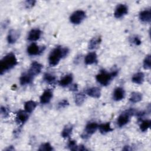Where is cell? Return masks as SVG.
<instances>
[{
    "instance_id": "obj_31",
    "label": "cell",
    "mask_w": 151,
    "mask_h": 151,
    "mask_svg": "<svg viewBox=\"0 0 151 151\" xmlns=\"http://www.w3.org/2000/svg\"><path fill=\"white\" fill-rule=\"evenodd\" d=\"M9 109L5 107L2 106L1 107V114L4 118H7L9 116Z\"/></svg>"
},
{
    "instance_id": "obj_19",
    "label": "cell",
    "mask_w": 151,
    "mask_h": 151,
    "mask_svg": "<svg viewBox=\"0 0 151 151\" xmlns=\"http://www.w3.org/2000/svg\"><path fill=\"white\" fill-rule=\"evenodd\" d=\"M73 76L71 74L65 75L64 77H63L59 81V85L61 87H66L68 86L69 84H71L73 81Z\"/></svg>"
},
{
    "instance_id": "obj_4",
    "label": "cell",
    "mask_w": 151,
    "mask_h": 151,
    "mask_svg": "<svg viewBox=\"0 0 151 151\" xmlns=\"http://www.w3.org/2000/svg\"><path fill=\"white\" fill-rule=\"evenodd\" d=\"M136 113V110L134 109H129L125 110L124 112L122 113L118 117L117 120V124L120 127H122L126 125L130 120V117L133 116Z\"/></svg>"
},
{
    "instance_id": "obj_17",
    "label": "cell",
    "mask_w": 151,
    "mask_h": 151,
    "mask_svg": "<svg viewBox=\"0 0 151 151\" xmlns=\"http://www.w3.org/2000/svg\"><path fill=\"white\" fill-rule=\"evenodd\" d=\"M87 94L93 98L99 99L101 96V90L99 88L94 87L88 88L87 91Z\"/></svg>"
},
{
    "instance_id": "obj_12",
    "label": "cell",
    "mask_w": 151,
    "mask_h": 151,
    "mask_svg": "<svg viewBox=\"0 0 151 151\" xmlns=\"http://www.w3.org/2000/svg\"><path fill=\"white\" fill-rule=\"evenodd\" d=\"M20 33L19 31L16 29H11L9 31L8 37H7V40L9 44H14L15 43L19 37Z\"/></svg>"
},
{
    "instance_id": "obj_27",
    "label": "cell",
    "mask_w": 151,
    "mask_h": 151,
    "mask_svg": "<svg viewBox=\"0 0 151 151\" xmlns=\"http://www.w3.org/2000/svg\"><path fill=\"white\" fill-rule=\"evenodd\" d=\"M86 96L83 93H80L75 96V103L77 106H81L84 101Z\"/></svg>"
},
{
    "instance_id": "obj_8",
    "label": "cell",
    "mask_w": 151,
    "mask_h": 151,
    "mask_svg": "<svg viewBox=\"0 0 151 151\" xmlns=\"http://www.w3.org/2000/svg\"><path fill=\"white\" fill-rule=\"evenodd\" d=\"M42 65L37 61H33L28 70V73L33 77L39 74L42 70Z\"/></svg>"
},
{
    "instance_id": "obj_29",
    "label": "cell",
    "mask_w": 151,
    "mask_h": 151,
    "mask_svg": "<svg viewBox=\"0 0 151 151\" xmlns=\"http://www.w3.org/2000/svg\"><path fill=\"white\" fill-rule=\"evenodd\" d=\"M143 68L145 70H149L151 67V56L150 55H147L144 61H143Z\"/></svg>"
},
{
    "instance_id": "obj_14",
    "label": "cell",
    "mask_w": 151,
    "mask_h": 151,
    "mask_svg": "<svg viewBox=\"0 0 151 151\" xmlns=\"http://www.w3.org/2000/svg\"><path fill=\"white\" fill-rule=\"evenodd\" d=\"M139 19L143 22H150L151 21V12L150 9H145L139 14Z\"/></svg>"
},
{
    "instance_id": "obj_35",
    "label": "cell",
    "mask_w": 151,
    "mask_h": 151,
    "mask_svg": "<svg viewBox=\"0 0 151 151\" xmlns=\"http://www.w3.org/2000/svg\"><path fill=\"white\" fill-rule=\"evenodd\" d=\"M132 42H133V43H134L136 45H139L142 43V41H141L140 39L138 37H137V36H135V37H133Z\"/></svg>"
},
{
    "instance_id": "obj_11",
    "label": "cell",
    "mask_w": 151,
    "mask_h": 151,
    "mask_svg": "<svg viewBox=\"0 0 151 151\" xmlns=\"http://www.w3.org/2000/svg\"><path fill=\"white\" fill-rule=\"evenodd\" d=\"M52 96H53V93L51 90L50 89L45 90L40 97V103L44 104L48 103L51 101V99L52 98Z\"/></svg>"
},
{
    "instance_id": "obj_26",
    "label": "cell",
    "mask_w": 151,
    "mask_h": 151,
    "mask_svg": "<svg viewBox=\"0 0 151 151\" xmlns=\"http://www.w3.org/2000/svg\"><path fill=\"white\" fill-rule=\"evenodd\" d=\"M44 80L48 84H54L56 81V77L50 73H45L44 75Z\"/></svg>"
},
{
    "instance_id": "obj_5",
    "label": "cell",
    "mask_w": 151,
    "mask_h": 151,
    "mask_svg": "<svg viewBox=\"0 0 151 151\" xmlns=\"http://www.w3.org/2000/svg\"><path fill=\"white\" fill-rule=\"evenodd\" d=\"M99 125L96 122H90L87 124L84 132L81 134V137L83 139H87L91 135L96 132L97 129H98Z\"/></svg>"
},
{
    "instance_id": "obj_13",
    "label": "cell",
    "mask_w": 151,
    "mask_h": 151,
    "mask_svg": "<svg viewBox=\"0 0 151 151\" xmlns=\"http://www.w3.org/2000/svg\"><path fill=\"white\" fill-rule=\"evenodd\" d=\"M41 31L39 29H32L28 33V40L31 41H35L40 38Z\"/></svg>"
},
{
    "instance_id": "obj_37",
    "label": "cell",
    "mask_w": 151,
    "mask_h": 151,
    "mask_svg": "<svg viewBox=\"0 0 151 151\" xmlns=\"http://www.w3.org/2000/svg\"><path fill=\"white\" fill-rule=\"evenodd\" d=\"M77 150H87V149L86 148V147L84 145H80V146H77Z\"/></svg>"
},
{
    "instance_id": "obj_28",
    "label": "cell",
    "mask_w": 151,
    "mask_h": 151,
    "mask_svg": "<svg viewBox=\"0 0 151 151\" xmlns=\"http://www.w3.org/2000/svg\"><path fill=\"white\" fill-rule=\"evenodd\" d=\"M151 126V121L150 120H143L140 125V129L142 132H146Z\"/></svg>"
},
{
    "instance_id": "obj_34",
    "label": "cell",
    "mask_w": 151,
    "mask_h": 151,
    "mask_svg": "<svg viewBox=\"0 0 151 151\" xmlns=\"http://www.w3.org/2000/svg\"><path fill=\"white\" fill-rule=\"evenodd\" d=\"M36 1H32V0H29V1H26L25 2V5L27 8H31L32 6H34Z\"/></svg>"
},
{
    "instance_id": "obj_32",
    "label": "cell",
    "mask_w": 151,
    "mask_h": 151,
    "mask_svg": "<svg viewBox=\"0 0 151 151\" xmlns=\"http://www.w3.org/2000/svg\"><path fill=\"white\" fill-rule=\"evenodd\" d=\"M68 147L71 150H77V145L76 144V141L73 140H70L68 143Z\"/></svg>"
},
{
    "instance_id": "obj_6",
    "label": "cell",
    "mask_w": 151,
    "mask_h": 151,
    "mask_svg": "<svg viewBox=\"0 0 151 151\" xmlns=\"http://www.w3.org/2000/svg\"><path fill=\"white\" fill-rule=\"evenodd\" d=\"M86 18V13L82 10H77L74 12L70 17V21L74 24H80Z\"/></svg>"
},
{
    "instance_id": "obj_15",
    "label": "cell",
    "mask_w": 151,
    "mask_h": 151,
    "mask_svg": "<svg viewBox=\"0 0 151 151\" xmlns=\"http://www.w3.org/2000/svg\"><path fill=\"white\" fill-rule=\"evenodd\" d=\"M124 96L125 92L123 88L122 87H117L113 92V98L115 101H120L124 99Z\"/></svg>"
},
{
    "instance_id": "obj_23",
    "label": "cell",
    "mask_w": 151,
    "mask_h": 151,
    "mask_svg": "<svg viewBox=\"0 0 151 151\" xmlns=\"http://www.w3.org/2000/svg\"><path fill=\"white\" fill-rule=\"evenodd\" d=\"M37 106V103L33 100H29L25 103L24 109L28 113L32 112Z\"/></svg>"
},
{
    "instance_id": "obj_21",
    "label": "cell",
    "mask_w": 151,
    "mask_h": 151,
    "mask_svg": "<svg viewBox=\"0 0 151 151\" xmlns=\"http://www.w3.org/2000/svg\"><path fill=\"white\" fill-rule=\"evenodd\" d=\"M98 128L99 129V130L101 134H106L107 133H109L110 132H111L113 130V129L111 128L110 126V123L109 122L103 123L100 125H99Z\"/></svg>"
},
{
    "instance_id": "obj_36",
    "label": "cell",
    "mask_w": 151,
    "mask_h": 151,
    "mask_svg": "<svg viewBox=\"0 0 151 151\" xmlns=\"http://www.w3.org/2000/svg\"><path fill=\"white\" fill-rule=\"evenodd\" d=\"M70 90L71 91H77L78 90V86L76 84H73L71 86V87H70Z\"/></svg>"
},
{
    "instance_id": "obj_3",
    "label": "cell",
    "mask_w": 151,
    "mask_h": 151,
    "mask_svg": "<svg viewBox=\"0 0 151 151\" xmlns=\"http://www.w3.org/2000/svg\"><path fill=\"white\" fill-rule=\"evenodd\" d=\"M117 70H115L111 73H108L105 70H101L100 72L96 75V78L100 84L106 86L109 84L111 80L117 76Z\"/></svg>"
},
{
    "instance_id": "obj_30",
    "label": "cell",
    "mask_w": 151,
    "mask_h": 151,
    "mask_svg": "<svg viewBox=\"0 0 151 151\" xmlns=\"http://www.w3.org/2000/svg\"><path fill=\"white\" fill-rule=\"evenodd\" d=\"M54 150L53 147H52V146L50 145V143H43L42 144L39 149H38V150L40 151H42V150H45V151H51Z\"/></svg>"
},
{
    "instance_id": "obj_24",
    "label": "cell",
    "mask_w": 151,
    "mask_h": 151,
    "mask_svg": "<svg viewBox=\"0 0 151 151\" xmlns=\"http://www.w3.org/2000/svg\"><path fill=\"white\" fill-rule=\"evenodd\" d=\"M73 126L72 124H67L63 129V130L61 132V136L63 138H67L68 137L73 131Z\"/></svg>"
},
{
    "instance_id": "obj_7",
    "label": "cell",
    "mask_w": 151,
    "mask_h": 151,
    "mask_svg": "<svg viewBox=\"0 0 151 151\" xmlns=\"http://www.w3.org/2000/svg\"><path fill=\"white\" fill-rule=\"evenodd\" d=\"M45 47H40L35 42L31 44L27 48L28 54L30 55H37L40 54L42 52L44 51Z\"/></svg>"
},
{
    "instance_id": "obj_39",
    "label": "cell",
    "mask_w": 151,
    "mask_h": 151,
    "mask_svg": "<svg viewBox=\"0 0 151 151\" xmlns=\"http://www.w3.org/2000/svg\"><path fill=\"white\" fill-rule=\"evenodd\" d=\"M129 147H130V146H125L124 147V148L123 149V150H130V149Z\"/></svg>"
},
{
    "instance_id": "obj_2",
    "label": "cell",
    "mask_w": 151,
    "mask_h": 151,
    "mask_svg": "<svg viewBox=\"0 0 151 151\" xmlns=\"http://www.w3.org/2000/svg\"><path fill=\"white\" fill-rule=\"evenodd\" d=\"M17 60L15 54L10 52L5 55L0 61V74L2 75L10 70L17 64Z\"/></svg>"
},
{
    "instance_id": "obj_1",
    "label": "cell",
    "mask_w": 151,
    "mask_h": 151,
    "mask_svg": "<svg viewBox=\"0 0 151 151\" xmlns=\"http://www.w3.org/2000/svg\"><path fill=\"white\" fill-rule=\"evenodd\" d=\"M69 52V49L67 47H57L53 49L48 57L49 64L51 66L57 65L60 60L66 57Z\"/></svg>"
},
{
    "instance_id": "obj_25",
    "label": "cell",
    "mask_w": 151,
    "mask_h": 151,
    "mask_svg": "<svg viewBox=\"0 0 151 151\" xmlns=\"http://www.w3.org/2000/svg\"><path fill=\"white\" fill-rule=\"evenodd\" d=\"M142 99V95L139 92H133L130 97V101L133 103L139 102Z\"/></svg>"
},
{
    "instance_id": "obj_16",
    "label": "cell",
    "mask_w": 151,
    "mask_h": 151,
    "mask_svg": "<svg viewBox=\"0 0 151 151\" xmlns=\"http://www.w3.org/2000/svg\"><path fill=\"white\" fill-rule=\"evenodd\" d=\"M97 61V56L96 52H89L86 57L84 59V62L87 65L93 64Z\"/></svg>"
},
{
    "instance_id": "obj_38",
    "label": "cell",
    "mask_w": 151,
    "mask_h": 151,
    "mask_svg": "<svg viewBox=\"0 0 151 151\" xmlns=\"http://www.w3.org/2000/svg\"><path fill=\"white\" fill-rule=\"evenodd\" d=\"M15 149L13 147V146H10V147L9 146L8 148H6V149H5V150H14Z\"/></svg>"
},
{
    "instance_id": "obj_10",
    "label": "cell",
    "mask_w": 151,
    "mask_h": 151,
    "mask_svg": "<svg viewBox=\"0 0 151 151\" xmlns=\"http://www.w3.org/2000/svg\"><path fill=\"white\" fill-rule=\"evenodd\" d=\"M28 117L29 114L28 112H27L25 110H19L17 113L16 122L19 124H23L27 121Z\"/></svg>"
},
{
    "instance_id": "obj_33",
    "label": "cell",
    "mask_w": 151,
    "mask_h": 151,
    "mask_svg": "<svg viewBox=\"0 0 151 151\" xmlns=\"http://www.w3.org/2000/svg\"><path fill=\"white\" fill-rule=\"evenodd\" d=\"M68 102L67 100H63L61 101H60L58 103V109H62V108H65V107H67L68 105Z\"/></svg>"
},
{
    "instance_id": "obj_9",
    "label": "cell",
    "mask_w": 151,
    "mask_h": 151,
    "mask_svg": "<svg viewBox=\"0 0 151 151\" xmlns=\"http://www.w3.org/2000/svg\"><path fill=\"white\" fill-rule=\"evenodd\" d=\"M128 13V7L124 4H119L117 6L114 15L116 18H120Z\"/></svg>"
},
{
    "instance_id": "obj_20",
    "label": "cell",
    "mask_w": 151,
    "mask_h": 151,
    "mask_svg": "<svg viewBox=\"0 0 151 151\" xmlns=\"http://www.w3.org/2000/svg\"><path fill=\"white\" fill-rule=\"evenodd\" d=\"M144 78H145V75L143 73L138 72L133 75V76L132 78V80L133 83L136 84H141L144 81Z\"/></svg>"
},
{
    "instance_id": "obj_22",
    "label": "cell",
    "mask_w": 151,
    "mask_h": 151,
    "mask_svg": "<svg viewBox=\"0 0 151 151\" xmlns=\"http://www.w3.org/2000/svg\"><path fill=\"white\" fill-rule=\"evenodd\" d=\"M101 41V39L100 37H97L93 38L88 44V48L90 50L97 48L100 45Z\"/></svg>"
},
{
    "instance_id": "obj_18",
    "label": "cell",
    "mask_w": 151,
    "mask_h": 151,
    "mask_svg": "<svg viewBox=\"0 0 151 151\" xmlns=\"http://www.w3.org/2000/svg\"><path fill=\"white\" fill-rule=\"evenodd\" d=\"M34 77L31 76L28 72L24 73L19 78V82L21 85H25L30 84L33 80Z\"/></svg>"
}]
</instances>
